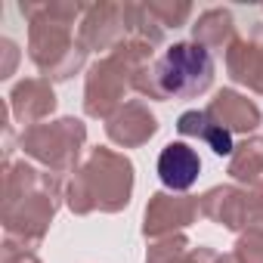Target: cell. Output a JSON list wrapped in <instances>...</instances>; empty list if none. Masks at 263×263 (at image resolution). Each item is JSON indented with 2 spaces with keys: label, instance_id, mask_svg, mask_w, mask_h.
<instances>
[{
  "label": "cell",
  "instance_id": "3957f363",
  "mask_svg": "<svg viewBox=\"0 0 263 263\" xmlns=\"http://www.w3.org/2000/svg\"><path fill=\"white\" fill-rule=\"evenodd\" d=\"M208 143L217 155H229L232 152V137L226 134L223 127H208Z\"/></svg>",
  "mask_w": 263,
  "mask_h": 263
},
{
  "label": "cell",
  "instance_id": "6da1fadb",
  "mask_svg": "<svg viewBox=\"0 0 263 263\" xmlns=\"http://www.w3.org/2000/svg\"><path fill=\"white\" fill-rule=\"evenodd\" d=\"M211 74V56L201 47H189L180 44L164 56V68H161V87L167 93H183L189 87H201L208 84Z\"/></svg>",
  "mask_w": 263,
  "mask_h": 263
},
{
  "label": "cell",
  "instance_id": "277c9868",
  "mask_svg": "<svg viewBox=\"0 0 263 263\" xmlns=\"http://www.w3.org/2000/svg\"><path fill=\"white\" fill-rule=\"evenodd\" d=\"M201 124H204V115H195V111H189V115L180 118V130H183V134H198Z\"/></svg>",
  "mask_w": 263,
  "mask_h": 263
},
{
  "label": "cell",
  "instance_id": "7a4b0ae2",
  "mask_svg": "<svg viewBox=\"0 0 263 263\" xmlns=\"http://www.w3.org/2000/svg\"><path fill=\"white\" fill-rule=\"evenodd\" d=\"M198 171H201L198 155L183 143H171L158 158V177L167 189H189L198 180Z\"/></svg>",
  "mask_w": 263,
  "mask_h": 263
}]
</instances>
